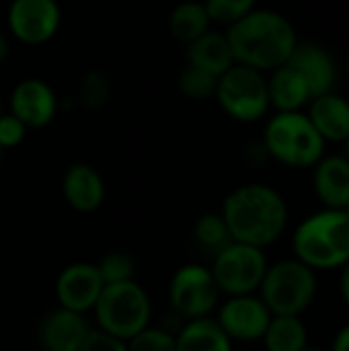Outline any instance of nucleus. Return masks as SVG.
Returning a JSON list of instances; mask_svg holds the SVG:
<instances>
[{
    "instance_id": "1",
    "label": "nucleus",
    "mask_w": 349,
    "mask_h": 351,
    "mask_svg": "<svg viewBox=\"0 0 349 351\" xmlns=\"http://www.w3.org/2000/svg\"><path fill=\"white\" fill-rule=\"evenodd\" d=\"M237 64L272 72L284 66L298 45L294 25L280 12L255 8L226 31Z\"/></svg>"
},
{
    "instance_id": "2",
    "label": "nucleus",
    "mask_w": 349,
    "mask_h": 351,
    "mask_svg": "<svg viewBox=\"0 0 349 351\" xmlns=\"http://www.w3.org/2000/svg\"><path fill=\"white\" fill-rule=\"evenodd\" d=\"M222 218L232 241L263 249L284 234L288 206L274 187L251 183L234 189L224 199Z\"/></svg>"
},
{
    "instance_id": "3",
    "label": "nucleus",
    "mask_w": 349,
    "mask_h": 351,
    "mask_svg": "<svg viewBox=\"0 0 349 351\" xmlns=\"http://www.w3.org/2000/svg\"><path fill=\"white\" fill-rule=\"evenodd\" d=\"M292 247L311 269H335L349 261V218L344 210H323L298 224Z\"/></svg>"
},
{
    "instance_id": "4",
    "label": "nucleus",
    "mask_w": 349,
    "mask_h": 351,
    "mask_svg": "<svg viewBox=\"0 0 349 351\" xmlns=\"http://www.w3.org/2000/svg\"><path fill=\"white\" fill-rule=\"evenodd\" d=\"M325 140L302 111H278L267 121L263 146L282 165L292 169L315 167L325 156Z\"/></svg>"
},
{
    "instance_id": "5",
    "label": "nucleus",
    "mask_w": 349,
    "mask_h": 351,
    "mask_svg": "<svg viewBox=\"0 0 349 351\" xmlns=\"http://www.w3.org/2000/svg\"><path fill=\"white\" fill-rule=\"evenodd\" d=\"M97 329L128 341L150 325L152 302L146 290L136 282L105 284L93 306Z\"/></svg>"
},
{
    "instance_id": "6",
    "label": "nucleus",
    "mask_w": 349,
    "mask_h": 351,
    "mask_svg": "<svg viewBox=\"0 0 349 351\" xmlns=\"http://www.w3.org/2000/svg\"><path fill=\"white\" fill-rule=\"evenodd\" d=\"M259 292L274 317H300L317 296L315 269L298 259L280 261L267 267Z\"/></svg>"
},
{
    "instance_id": "7",
    "label": "nucleus",
    "mask_w": 349,
    "mask_h": 351,
    "mask_svg": "<svg viewBox=\"0 0 349 351\" xmlns=\"http://www.w3.org/2000/svg\"><path fill=\"white\" fill-rule=\"evenodd\" d=\"M216 99L232 119L245 123L261 119L272 107L267 78L263 72L243 64H234L218 76Z\"/></svg>"
},
{
    "instance_id": "8",
    "label": "nucleus",
    "mask_w": 349,
    "mask_h": 351,
    "mask_svg": "<svg viewBox=\"0 0 349 351\" xmlns=\"http://www.w3.org/2000/svg\"><path fill=\"white\" fill-rule=\"evenodd\" d=\"M267 267L263 249L232 241L214 255L210 271L220 292L228 296H245L259 290Z\"/></svg>"
},
{
    "instance_id": "9",
    "label": "nucleus",
    "mask_w": 349,
    "mask_h": 351,
    "mask_svg": "<svg viewBox=\"0 0 349 351\" xmlns=\"http://www.w3.org/2000/svg\"><path fill=\"white\" fill-rule=\"evenodd\" d=\"M220 298L212 271L197 263H187L175 271L169 286V302L179 319L193 321L210 317Z\"/></svg>"
},
{
    "instance_id": "10",
    "label": "nucleus",
    "mask_w": 349,
    "mask_h": 351,
    "mask_svg": "<svg viewBox=\"0 0 349 351\" xmlns=\"http://www.w3.org/2000/svg\"><path fill=\"white\" fill-rule=\"evenodd\" d=\"M265 302L253 294L230 296L218 311V325L232 341H259L272 321Z\"/></svg>"
},
{
    "instance_id": "11",
    "label": "nucleus",
    "mask_w": 349,
    "mask_h": 351,
    "mask_svg": "<svg viewBox=\"0 0 349 351\" xmlns=\"http://www.w3.org/2000/svg\"><path fill=\"white\" fill-rule=\"evenodd\" d=\"M60 27V6L56 0H12L8 8L10 33L29 45L49 41Z\"/></svg>"
},
{
    "instance_id": "12",
    "label": "nucleus",
    "mask_w": 349,
    "mask_h": 351,
    "mask_svg": "<svg viewBox=\"0 0 349 351\" xmlns=\"http://www.w3.org/2000/svg\"><path fill=\"white\" fill-rule=\"evenodd\" d=\"M105 282L95 263H72L62 269L56 282V298L60 308L86 315L93 311Z\"/></svg>"
},
{
    "instance_id": "13",
    "label": "nucleus",
    "mask_w": 349,
    "mask_h": 351,
    "mask_svg": "<svg viewBox=\"0 0 349 351\" xmlns=\"http://www.w3.org/2000/svg\"><path fill=\"white\" fill-rule=\"evenodd\" d=\"M56 93L39 78H27L19 82L10 95V113L19 117L27 128L47 125L56 117Z\"/></svg>"
},
{
    "instance_id": "14",
    "label": "nucleus",
    "mask_w": 349,
    "mask_h": 351,
    "mask_svg": "<svg viewBox=\"0 0 349 351\" xmlns=\"http://www.w3.org/2000/svg\"><path fill=\"white\" fill-rule=\"evenodd\" d=\"M288 64H292L306 78L313 99L333 93L335 80H337V66H335L333 56L323 45L313 43V41L309 43L298 41Z\"/></svg>"
},
{
    "instance_id": "15",
    "label": "nucleus",
    "mask_w": 349,
    "mask_h": 351,
    "mask_svg": "<svg viewBox=\"0 0 349 351\" xmlns=\"http://www.w3.org/2000/svg\"><path fill=\"white\" fill-rule=\"evenodd\" d=\"M91 325L84 315L58 308L49 313L39 329V343L43 351H78L86 339Z\"/></svg>"
},
{
    "instance_id": "16",
    "label": "nucleus",
    "mask_w": 349,
    "mask_h": 351,
    "mask_svg": "<svg viewBox=\"0 0 349 351\" xmlns=\"http://www.w3.org/2000/svg\"><path fill=\"white\" fill-rule=\"evenodd\" d=\"M62 193L70 208L88 214L101 208L105 199V183L97 169L84 162H76L64 175Z\"/></svg>"
},
{
    "instance_id": "17",
    "label": "nucleus",
    "mask_w": 349,
    "mask_h": 351,
    "mask_svg": "<svg viewBox=\"0 0 349 351\" xmlns=\"http://www.w3.org/2000/svg\"><path fill=\"white\" fill-rule=\"evenodd\" d=\"M317 197L331 210H344L349 204V160L346 156H323L315 165Z\"/></svg>"
},
{
    "instance_id": "18",
    "label": "nucleus",
    "mask_w": 349,
    "mask_h": 351,
    "mask_svg": "<svg viewBox=\"0 0 349 351\" xmlns=\"http://www.w3.org/2000/svg\"><path fill=\"white\" fill-rule=\"evenodd\" d=\"M309 119L325 142H346L349 136V101L335 93L315 97L309 107Z\"/></svg>"
},
{
    "instance_id": "19",
    "label": "nucleus",
    "mask_w": 349,
    "mask_h": 351,
    "mask_svg": "<svg viewBox=\"0 0 349 351\" xmlns=\"http://www.w3.org/2000/svg\"><path fill=\"white\" fill-rule=\"evenodd\" d=\"M267 93L269 105L278 111H302V107L313 99L306 78L288 62L272 70V76L267 78Z\"/></svg>"
},
{
    "instance_id": "20",
    "label": "nucleus",
    "mask_w": 349,
    "mask_h": 351,
    "mask_svg": "<svg viewBox=\"0 0 349 351\" xmlns=\"http://www.w3.org/2000/svg\"><path fill=\"white\" fill-rule=\"evenodd\" d=\"M187 62L189 66L206 70L214 76H222L230 66L237 64L226 33L216 31H206L202 37L189 43Z\"/></svg>"
},
{
    "instance_id": "21",
    "label": "nucleus",
    "mask_w": 349,
    "mask_h": 351,
    "mask_svg": "<svg viewBox=\"0 0 349 351\" xmlns=\"http://www.w3.org/2000/svg\"><path fill=\"white\" fill-rule=\"evenodd\" d=\"M175 339L177 351H232V339L210 317L185 321Z\"/></svg>"
},
{
    "instance_id": "22",
    "label": "nucleus",
    "mask_w": 349,
    "mask_h": 351,
    "mask_svg": "<svg viewBox=\"0 0 349 351\" xmlns=\"http://www.w3.org/2000/svg\"><path fill=\"white\" fill-rule=\"evenodd\" d=\"M263 343L267 351H302L309 346V331L300 317H272Z\"/></svg>"
},
{
    "instance_id": "23",
    "label": "nucleus",
    "mask_w": 349,
    "mask_h": 351,
    "mask_svg": "<svg viewBox=\"0 0 349 351\" xmlns=\"http://www.w3.org/2000/svg\"><path fill=\"white\" fill-rule=\"evenodd\" d=\"M210 23H212V19L204 6V2H195V0L177 4L169 19L171 33L187 45L191 41H195L197 37H202L206 31H210Z\"/></svg>"
},
{
    "instance_id": "24",
    "label": "nucleus",
    "mask_w": 349,
    "mask_h": 351,
    "mask_svg": "<svg viewBox=\"0 0 349 351\" xmlns=\"http://www.w3.org/2000/svg\"><path fill=\"white\" fill-rule=\"evenodd\" d=\"M193 237H195L197 245L212 255L220 253L226 245L232 243V237L228 232V226H226L222 214H204L195 222Z\"/></svg>"
},
{
    "instance_id": "25",
    "label": "nucleus",
    "mask_w": 349,
    "mask_h": 351,
    "mask_svg": "<svg viewBox=\"0 0 349 351\" xmlns=\"http://www.w3.org/2000/svg\"><path fill=\"white\" fill-rule=\"evenodd\" d=\"M177 333L167 331L165 327H152L148 325L140 333H136L132 339L125 341L128 351H177Z\"/></svg>"
},
{
    "instance_id": "26",
    "label": "nucleus",
    "mask_w": 349,
    "mask_h": 351,
    "mask_svg": "<svg viewBox=\"0 0 349 351\" xmlns=\"http://www.w3.org/2000/svg\"><path fill=\"white\" fill-rule=\"evenodd\" d=\"M179 86L191 99H210L216 95L218 76L187 64V68L179 76Z\"/></svg>"
},
{
    "instance_id": "27",
    "label": "nucleus",
    "mask_w": 349,
    "mask_h": 351,
    "mask_svg": "<svg viewBox=\"0 0 349 351\" xmlns=\"http://www.w3.org/2000/svg\"><path fill=\"white\" fill-rule=\"evenodd\" d=\"M257 0H206L204 6L212 21L222 25H232L239 19L247 16L251 10H255Z\"/></svg>"
},
{
    "instance_id": "28",
    "label": "nucleus",
    "mask_w": 349,
    "mask_h": 351,
    "mask_svg": "<svg viewBox=\"0 0 349 351\" xmlns=\"http://www.w3.org/2000/svg\"><path fill=\"white\" fill-rule=\"evenodd\" d=\"M105 284H119L134 280L136 263L125 253H109L99 263H95Z\"/></svg>"
},
{
    "instance_id": "29",
    "label": "nucleus",
    "mask_w": 349,
    "mask_h": 351,
    "mask_svg": "<svg viewBox=\"0 0 349 351\" xmlns=\"http://www.w3.org/2000/svg\"><path fill=\"white\" fill-rule=\"evenodd\" d=\"M109 97V84L107 80L97 74V72H91L84 80H82V86H80V101L95 109V107H101Z\"/></svg>"
},
{
    "instance_id": "30",
    "label": "nucleus",
    "mask_w": 349,
    "mask_h": 351,
    "mask_svg": "<svg viewBox=\"0 0 349 351\" xmlns=\"http://www.w3.org/2000/svg\"><path fill=\"white\" fill-rule=\"evenodd\" d=\"M25 132H27V125L19 117H14L12 113L0 115V146L2 148H14L16 144H21L25 138Z\"/></svg>"
},
{
    "instance_id": "31",
    "label": "nucleus",
    "mask_w": 349,
    "mask_h": 351,
    "mask_svg": "<svg viewBox=\"0 0 349 351\" xmlns=\"http://www.w3.org/2000/svg\"><path fill=\"white\" fill-rule=\"evenodd\" d=\"M78 351H128L125 350V341L101 331V329H91L86 339L82 341V346Z\"/></svg>"
},
{
    "instance_id": "32",
    "label": "nucleus",
    "mask_w": 349,
    "mask_h": 351,
    "mask_svg": "<svg viewBox=\"0 0 349 351\" xmlns=\"http://www.w3.org/2000/svg\"><path fill=\"white\" fill-rule=\"evenodd\" d=\"M331 351H349V325L348 327H344V329L335 335V341H333Z\"/></svg>"
},
{
    "instance_id": "33",
    "label": "nucleus",
    "mask_w": 349,
    "mask_h": 351,
    "mask_svg": "<svg viewBox=\"0 0 349 351\" xmlns=\"http://www.w3.org/2000/svg\"><path fill=\"white\" fill-rule=\"evenodd\" d=\"M341 296L349 306V261L344 265V271H341Z\"/></svg>"
},
{
    "instance_id": "34",
    "label": "nucleus",
    "mask_w": 349,
    "mask_h": 351,
    "mask_svg": "<svg viewBox=\"0 0 349 351\" xmlns=\"http://www.w3.org/2000/svg\"><path fill=\"white\" fill-rule=\"evenodd\" d=\"M6 58H8V41H6V37L0 33V66L6 62Z\"/></svg>"
},
{
    "instance_id": "35",
    "label": "nucleus",
    "mask_w": 349,
    "mask_h": 351,
    "mask_svg": "<svg viewBox=\"0 0 349 351\" xmlns=\"http://www.w3.org/2000/svg\"><path fill=\"white\" fill-rule=\"evenodd\" d=\"M344 144H346V154H344V156L349 160V136L346 138V142H344Z\"/></svg>"
},
{
    "instance_id": "36",
    "label": "nucleus",
    "mask_w": 349,
    "mask_h": 351,
    "mask_svg": "<svg viewBox=\"0 0 349 351\" xmlns=\"http://www.w3.org/2000/svg\"><path fill=\"white\" fill-rule=\"evenodd\" d=\"M302 351H323V350H319V348H313V346H306V348H304Z\"/></svg>"
},
{
    "instance_id": "37",
    "label": "nucleus",
    "mask_w": 349,
    "mask_h": 351,
    "mask_svg": "<svg viewBox=\"0 0 349 351\" xmlns=\"http://www.w3.org/2000/svg\"><path fill=\"white\" fill-rule=\"evenodd\" d=\"M344 212H346V216H348V218H349V204H348V206H346V208H344Z\"/></svg>"
},
{
    "instance_id": "38",
    "label": "nucleus",
    "mask_w": 349,
    "mask_h": 351,
    "mask_svg": "<svg viewBox=\"0 0 349 351\" xmlns=\"http://www.w3.org/2000/svg\"><path fill=\"white\" fill-rule=\"evenodd\" d=\"M2 152H4V148L0 146V160H2Z\"/></svg>"
},
{
    "instance_id": "39",
    "label": "nucleus",
    "mask_w": 349,
    "mask_h": 351,
    "mask_svg": "<svg viewBox=\"0 0 349 351\" xmlns=\"http://www.w3.org/2000/svg\"><path fill=\"white\" fill-rule=\"evenodd\" d=\"M0 115H2V105H0Z\"/></svg>"
}]
</instances>
